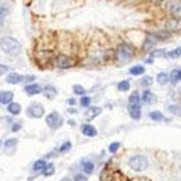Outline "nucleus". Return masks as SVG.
I'll list each match as a JSON object with an SVG mask.
<instances>
[{"mask_svg": "<svg viewBox=\"0 0 181 181\" xmlns=\"http://www.w3.org/2000/svg\"><path fill=\"white\" fill-rule=\"evenodd\" d=\"M20 43L11 38V37H3L2 38V50L6 53H10V55H18L20 52Z\"/></svg>", "mask_w": 181, "mask_h": 181, "instance_id": "nucleus-1", "label": "nucleus"}, {"mask_svg": "<svg viewBox=\"0 0 181 181\" xmlns=\"http://www.w3.org/2000/svg\"><path fill=\"white\" fill-rule=\"evenodd\" d=\"M128 165L129 167L132 168L133 171H144L148 166V161L147 158L144 157V156H141V154H137V156H133V157H130L129 161H128Z\"/></svg>", "mask_w": 181, "mask_h": 181, "instance_id": "nucleus-2", "label": "nucleus"}, {"mask_svg": "<svg viewBox=\"0 0 181 181\" xmlns=\"http://www.w3.org/2000/svg\"><path fill=\"white\" fill-rule=\"evenodd\" d=\"M117 57L122 62H128L129 60L133 57V48L128 44H122L119 46L118 51H117Z\"/></svg>", "mask_w": 181, "mask_h": 181, "instance_id": "nucleus-3", "label": "nucleus"}, {"mask_svg": "<svg viewBox=\"0 0 181 181\" xmlns=\"http://www.w3.org/2000/svg\"><path fill=\"white\" fill-rule=\"evenodd\" d=\"M62 118H61V115H60L57 112H52V113H50L47 117H46V123H47V125L50 127V128H52V129H57V128H60L62 125Z\"/></svg>", "mask_w": 181, "mask_h": 181, "instance_id": "nucleus-4", "label": "nucleus"}, {"mask_svg": "<svg viewBox=\"0 0 181 181\" xmlns=\"http://www.w3.org/2000/svg\"><path fill=\"white\" fill-rule=\"evenodd\" d=\"M27 114H28V117L35 118V119H37V118H42L43 114H44V108L39 103H33V104H31L28 106Z\"/></svg>", "mask_w": 181, "mask_h": 181, "instance_id": "nucleus-5", "label": "nucleus"}, {"mask_svg": "<svg viewBox=\"0 0 181 181\" xmlns=\"http://www.w3.org/2000/svg\"><path fill=\"white\" fill-rule=\"evenodd\" d=\"M128 112L129 115L132 117V119H141V114H142V109H141V105L139 104H129L128 105Z\"/></svg>", "mask_w": 181, "mask_h": 181, "instance_id": "nucleus-6", "label": "nucleus"}, {"mask_svg": "<svg viewBox=\"0 0 181 181\" xmlns=\"http://www.w3.org/2000/svg\"><path fill=\"white\" fill-rule=\"evenodd\" d=\"M56 65H57V67H58V68H62V70H65V68H68V67H71L72 65H74V62H72V61H71V60H70L68 57H66V56L61 55V56H58V57H57Z\"/></svg>", "mask_w": 181, "mask_h": 181, "instance_id": "nucleus-7", "label": "nucleus"}, {"mask_svg": "<svg viewBox=\"0 0 181 181\" xmlns=\"http://www.w3.org/2000/svg\"><path fill=\"white\" fill-rule=\"evenodd\" d=\"M181 29V19H176L172 18L166 23V31H170V32H176Z\"/></svg>", "mask_w": 181, "mask_h": 181, "instance_id": "nucleus-8", "label": "nucleus"}, {"mask_svg": "<svg viewBox=\"0 0 181 181\" xmlns=\"http://www.w3.org/2000/svg\"><path fill=\"white\" fill-rule=\"evenodd\" d=\"M80 129H81V133L86 137H95L98 134V130H96L95 127H93L91 124H82L80 127Z\"/></svg>", "mask_w": 181, "mask_h": 181, "instance_id": "nucleus-9", "label": "nucleus"}, {"mask_svg": "<svg viewBox=\"0 0 181 181\" xmlns=\"http://www.w3.org/2000/svg\"><path fill=\"white\" fill-rule=\"evenodd\" d=\"M100 113H101V108H99V106H93V108H89V109L86 110L85 118H86V120H93L94 118L98 117Z\"/></svg>", "mask_w": 181, "mask_h": 181, "instance_id": "nucleus-10", "label": "nucleus"}, {"mask_svg": "<svg viewBox=\"0 0 181 181\" xmlns=\"http://www.w3.org/2000/svg\"><path fill=\"white\" fill-rule=\"evenodd\" d=\"M170 11L174 15V18L181 19V2L180 0H177V2H175L174 4L170 5Z\"/></svg>", "mask_w": 181, "mask_h": 181, "instance_id": "nucleus-11", "label": "nucleus"}, {"mask_svg": "<svg viewBox=\"0 0 181 181\" xmlns=\"http://www.w3.org/2000/svg\"><path fill=\"white\" fill-rule=\"evenodd\" d=\"M24 80H26V76H20L19 74H17V72H13V74H10L6 76V82L9 84H20L23 82Z\"/></svg>", "mask_w": 181, "mask_h": 181, "instance_id": "nucleus-12", "label": "nucleus"}, {"mask_svg": "<svg viewBox=\"0 0 181 181\" xmlns=\"http://www.w3.org/2000/svg\"><path fill=\"white\" fill-rule=\"evenodd\" d=\"M142 100L146 104H153L156 101V95L151 90H144L142 95Z\"/></svg>", "mask_w": 181, "mask_h": 181, "instance_id": "nucleus-13", "label": "nucleus"}, {"mask_svg": "<svg viewBox=\"0 0 181 181\" xmlns=\"http://www.w3.org/2000/svg\"><path fill=\"white\" fill-rule=\"evenodd\" d=\"M24 90H26V93L28 95H35V94L42 93V88L38 85V84H31V85H27Z\"/></svg>", "mask_w": 181, "mask_h": 181, "instance_id": "nucleus-14", "label": "nucleus"}, {"mask_svg": "<svg viewBox=\"0 0 181 181\" xmlns=\"http://www.w3.org/2000/svg\"><path fill=\"white\" fill-rule=\"evenodd\" d=\"M13 93L11 91H2L0 93V101L2 104H10L13 100Z\"/></svg>", "mask_w": 181, "mask_h": 181, "instance_id": "nucleus-15", "label": "nucleus"}, {"mask_svg": "<svg viewBox=\"0 0 181 181\" xmlns=\"http://www.w3.org/2000/svg\"><path fill=\"white\" fill-rule=\"evenodd\" d=\"M81 168L86 175H90L93 172V170H94V163L91 161H89V160H82L81 161Z\"/></svg>", "mask_w": 181, "mask_h": 181, "instance_id": "nucleus-16", "label": "nucleus"}, {"mask_svg": "<svg viewBox=\"0 0 181 181\" xmlns=\"http://www.w3.org/2000/svg\"><path fill=\"white\" fill-rule=\"evenodd\" d=\"M8 112H9L10 114H13V115H18V114L22 112V106H20V104H18V103H10V104L8 105Z\"/></svg>", "mask_w": 181, "mask_h": 181, "instance_id": "nucleus-17", "label": "nucleus"}, {"mask_svg": "<svg viewBox=\"0 0 181 181\" xmlns=\"http://www.w3.org/2000/svg\"><path fill=\"white\" fill-rule=\"evenodd\" d=\"M46 167H47V162L44 160H38V161H35L33 163V171L34 172H39V171L46 170Z\"/></svg>", "mask_w": 181, "mask_h": 181, "instance_id": "nucleus-18", "label": "nucleus"}, {"mask_svg": "<svg viewBox=\"0 0 181 181\" xmlns=\"http://www.w3.org/2000/svg\"><path fill=\"white\" fill-rule=\"evenodd\" d=\"M43 94H44V96H46L47 99L52 100L55 96H56V94H57V90L53 86H46L44 90H43Z\"/></svg>", "mask_w": 181, "mask_h": 181, "instance_id": "nucleus-19", "label": "nucleus"}, {"mask_svg": "<svg viewBox=\"0 0 181 181\" xmlns=\"http://www.w3.org/2000/svg\"><path fill=\"white\" fill-rule=\"evenodd\" d=\"M168 112L174 115H177V117H181V105H177V104H172V105H168L167 106Z\"/></svg>", "mask_w": 181, "mask_h": 181, "instance_id": "nucleus-20", "label": "nucleus"}, {"mask_svg": "<svg viewBox=\"0 0 181 181\" xmlns=\"http://www.w3.org/2000/svg\"><path fill=\"white\" fill-rule=\"evenodd\" d=\"M17 143H18V139H15V138H9V139H6L4 142V148H5V151L6 150H14L15 146H17Z\"/></svg>", "mask_w": 181, "mask_h": 181, "instance_id": "nucleus-21", "label": "nucleus"}, {"mask_svg": "<svg viewBox=\"0 0 181 181\" xmlns=\"http://www.w3.org/2000/svg\"><path fill=\"white\" fill-rule=\"evenodd\" d=\"M168 79H170V76H168L166 72H160V74L157 75V82L160 84V85H166Z\"/></svg>", "mask_w": 181, "mask_h": 181, "instance_id": "nucleus-22", "label": "nucleus"}, {"mask_svg": "<svg viewBox=\"0 0 181 181\" xmlns=\"http://www.w3.org/2000/svg\"><path fill=\"white\" fill-rule=\"evenodd\" d=\"M129 72H130V75H142L143 72H144V68H143V66H141V65H137V66H133V67H130L129 68Z\"/></svg>", "mask_w": 181, "mask_h": 181, "instance_id": "nucleus-23", "label": "nucleus"}, {"mask_svg": "<svg viewBox=\"0 0 181 181\" xmlns=\"http://www.w3.org/2000/svg\"><path fill=\"white\" fill-rule=\"evenodd\" d=\"M170 79H171V81L174 82V84H176L177 81H180L181 80V70H172V72H171V75H170Z\"/></svg>", "mask_w": 181, "mask_h": 181, "instance_id": "nucleus-24", "label": "nucleus"}, {"mask_svg": "<svg viewBox=\"0 0 181 181\" xmlns=\"http://www.w3.org/2000/svg\"><path fill=\"white\" fill-rule=\"evenodd\" d=\"M118 89L120 91H128L130 89V82L128 80H123V81H120L118 84Z\"/></svg>", "mask_w": 181, "mask_h": 181, "instance_id": "nucleus-25", "label": "nucleus"}, {"mask_svg": "<svg viewBox=\"0 0 181 181\" xmlns=\"http://www.w3.org/2000/svg\"><path fill=\"white\" fill-rule=\"evenodd\" d=\"M151 56L157 57V58H163V57H167V52L165 50H154L151 52Z\"/></svg>", "mask_w": 181, "mask_h": 181, "instance_id": "nucleus-26", "label": "nucleus"}, {"mask_svg": "<svg viewBox=\"0 0 181 181\" xmlns=\"http://www.w3.org/2000/svg\"><path fill=\"white\" fill-rule=\"evenodd\" d=\"M181 56V48H175V50L170 51V52H167V57L168 58H179Z\"/></svg>", "mask_w": 181, "mask_h": 181, "instance_id": "nucleus-27", "label": "nucleus"}, {"mask_svg": "<svg viewBox=\"0 0 181 181\" xmlns=\"http://www.w3.org/2000/svg\"><path fill=\"white\" fill-rule=\"evenodd\" d=\"M128 100H129V104H139L141 99H139V95H138V93H137V91L132 93Z\"/></svg>", "mask_w": 181, "mask_h": 181, "instance_id": "nucleus-28", "label": "nucleus"}, {"mask_svg": "<svg viewBox=\"0 0 181 181\" xmlns=\"http://www.w3.org/2000/svg\"><path fill=\"white\" fill-rule=\"evenodd\" d=\"M150 118L152 119V120H156V122H161V120H163V115H162V113L161 112H152L151 114H150Z\"/></svg>", "mask_w": 181, "mask_h": 181, "instance_id": "nucleus-29", "label": "nucleus"}, {"mask_svg": "<svg viewBox=\"0 0 181 181\" xmlns=\"http://www.w3.org/2000/svg\"><path fill=\"white\" fill-rule=\"evenodd\" d=\"M71 148H72V144H71L70 141H67V142H65L62 146H61V148H60V152H61V153H65V152H68Z\"/></svg>", "mask_w": 181, "mask_h": 181, "instance_id": "nucleus-30", "label": "nucleus"}, {"mask_svg": "<svg viewBox=\"0 0 181 181\" xmlns=\"http://www.w3.org/2000/svg\"><path fill=\"white\" fill-rule=\"evenodd\" d=\"M55 172V165L53 163H48L46 170H44V176H51Z\"/></svg>", "mask_w": 181, "mask_h": 181, "instance_id": "nucleus-31", "label": "nucleus"}, {"mask_svg": "<svg viewBox=\"0 0 181 181\" xmlns=\"http://www.w3.org/2000/svg\"><path fill=\"white\" fill-rule=\"evenodd\" d=\"M90 103H91V98H90V96H82L81 100H80V104L84 108H88L90 105Z\"/></svg>", "mask_w": 181, "mask_h": 181, "instance_id": "nucleus-32", "label": "nucleus"}, {"mask_svg": "<svg viewBox=\"0 0 181 181\" xmlns=\"http://www.w3.org/2000/svg\"><path fill=\"white\" fill-rule=\"evenodd\" d=\"M152 82H153V79L151 76H144L141 80V84H142L143 86H150V85H152Z\"/></svg>", "mask_w": 181, "mask_h": 181, "instance_id": "nucleus-33", "label": "nucleus"}, {"mask_svg": "<svg viewBox=\"0 0 181 181\" xmlns=\"http://www.w3.org/2000/svg\"><path fill=\"white\" fill-rule=\"evenodd\" d=\"M120 147V143L119 142H113L110 146H109V152L110 153H115L118 151V148Z\"/></svg>", "mask_w": 181, "mask_h": 181, "instance_id": "nucleus-34", "label": "nucleus"}, {"mask_svg": "<svg viewBox=\"0 0 181 181\" xmlns=\"http://www.w3.org/2000/svg\"><path fill=\"white\" fill-rule=\"evenodd\" d=\"M74 93L76 95H84V94H85V89H84L81 85H75L74 86Z\"/></svg>", "mask_w": 181, "mask_h": 181, "instance_id": "nucleus-35", "label": "nucleus"}, {"mask_svg": "<svg viewBox=\"0 0 181 181\" xmlns=\"http://www.w3.org/2000/svg\"><path fill=\"white\" fill-rule=\"evenodd\" d=\"M84 180H86V177L84 175H76L75 176V181H84Z\"/></svg>", "mask_w": 181, "mask_h": 181, "instance_id": "nucleus-36", "label": "nucleus"}, {"mask_svg": "<svg viewBox=\"0 0 181 181\" xmlns=\"http://www.w3.org/2000/svg\"><path fill=\"white\" fill-rule=\"evenodd\" d=\"M19 129H20V124H14L13 128H11V130H13V132H18Z\"/></svg>", "mask_w": 181, "mask_h": 181, "instance_id": "nucleus-37", "label": "nucleus"}, {"mask_svg": "<svg viewBox=\"0 0 181 181\" xmlns=\"http://www.w3.org/2000/svg\"><path fill=\"white\" fill-rule=\"evenodd\" d=\"M0 67H2V74H4V71L6 72V71L9 70V67H8V66H4V65H2V66H0Z\"/></svg>", "mask_w": 181, "mask_h": 181, "instance_id": "nucleus-38", "label": "nucleus"}, {"mask_svg": "<svg viewBox=\"0 0 181 181\" xmlns=\"http://www.w3.org/2000/svg\"><path fill=\"white\" fill-rule=\"evenodd\" d=\"M75 103H76V100H75V99H68V104H70V105H74Z\"/></svg>", "mask_w": 181, "mask_h": 181, "instance_id": "nucleus-39", "label": "nucleus"}, {"mask_svg": "<svg viewBox=\"0 0 181 181\" xmlns=\"http://www.w3.org/2000/svg\"><path fill=\"white\" fill-rule=\"evenodd\" d=\"M130 181H146V179H133V180H130Z\"/></svg>", "mask_w": 181, "mask_h": 181, "instance_id": "nucleus-40", "label": "nucleus"}, {"mask_svg": "<svg viewBox=\"0 0 181 181\" xmlns=\"http://www.w3.org/2000/svg\"><path fill=\"white\" fill-rule=\"evenodd\" d=\"M161 2H162V0H153V3H154V4H160Z\"/></svg>", "mask_w": 181, "mask_h": 181, "instance_id": "nucleus-41", "label": "nucleus"}, {"mask_svg": "<svg viewBox=\"0 0 181 181\" xmlns=\"http://www.w3.org/2000/svg\"><path fill=\"white\" fill-rule=\"evenodd\" d=\"M76 112H77V110H75V109H70V110H68V113H76Z\"/></svg>", "mask_w": 181, "mask_h": 181, "instance_id": "nucleus-42", "label": "nucleus"}, {"mask_svg": "<svg viewBox=\"0 0 181 181\" xmlns=\"http://www.w3.org/2000/svg\"><path fill=\"white\" fill-rule=\"evenodd\" d=\"M61 181H71V180H70V179H67V177H65V179H62Z\"/></svg>", "mask_w": 181, "mask_h": 181, "instance_id": "nucleus-43", "label": "nucleus"}]
</instances>
